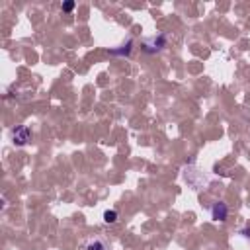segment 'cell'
<instances>
[{"label": "cell", "instance_id": "1", "mask_svg": "<svg viewBox=\"0 0 250 250\" xmlns=\"http://www.w3.org/2000/svg\"><path fill=\"white\" fill-rule=\"evenodd\" d=\"M168 45V39H166V35L164 33H158V35H150V37H145L143 41H141V49L145 51V53H160L164 47Z\"/></svg>", "mask_w": 250, "mask_h": 250}, {"label": "cell", "instance_id": "2", "mask_svg": "<svg viewBox=\"0 0 250 250\" xmlns=\"http://www.w3.org/2000/svg\"><path fill=\"white\" fill-rule=\"evenodd\" d=\"M10 137H12V143L16 146H25L31 139V129L27 125H16L10 133Z\"/></svg>", "mask_w": 250, "mask_h": 250}, {"label": "cell", "instance_id": "3", "mask_svg": "<svg viewBox=\"0 0 250 250\" xmlns=\"http://www.w3.org/2000/svg\"><path fill=\"white\" fill-rule=\"evenodd\" d=\"M209 213H211V219H215V221H227V217H229V207H227L225 201H215V203H211Z\"/></svg>", "mask_w": 250, "mask_h": 250}, {"label": "cell", "instance_id": "4", "mask_svg": "<svg viewBox=\"0 0 250 250\" xmlns=\"http://www.w3.org/2000/svg\"><path fill=\"white\" fill-rule=\"evenodd\" d=\"M82 250H109V246L105 244V240L94 236V238H88V240L82 244Z\"/></svg>", "mask_w": 250, "mask_h": 250}, {"label": "cell", "instance_id": "5", "mask_svg": "<svg viewBox=\"0 0 250 250\" xmlns=\"http://www.w3.org/2000/svg\"><path fill=\"white\" fill-rule=\"evenodd\" d=\"M131 51H133V39H127L117 49H109V55H113V57H129Z\"/></svg>", "mask_w": 250, "mask_h": 250}, {"label": "cell", "instance_id": "6", "mask_svg": "<svg viewBox=\"0 0 250 250\" xmlns=\"http://www.w3.org/2000/svg\"><path fill=\"white\" fill-rule=\"evenodd\" d=\"M117 219H119V213H117L115 209H107V211H104V223L113 225Z\"/></svg>", "mask_w": 250, "mask_h": 250}, {"label": "cell", "instance_id": "7", "mask_svg": "<svg viewBox=\"0 0 250 250\" xmlns=\"http://www.w3.org/2000/svg\"><path fill=\"white\" fill-rule=\"evenodd\" d=\"M61 10H62V12H66V14H70V12L74 10V2H64V4L61 6Z\"/></svg>", "mask_w": 250, "mask_h": 250}]
</instances>
